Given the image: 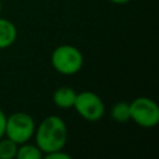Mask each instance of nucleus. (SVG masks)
Returning <instances> with one entry per match:
<instances>
[{"label": "nucleus", "mask_w": 159, "mask_h": 159, "mask_svg": "<svg viewBox=\"0 0 159 159\" xmlns=\"http://www.w3.org/2000/svg\"><path fill=\"white\" fill-rule=\"evenodd\" d=\"M73 107L76 112L88 122H97L104 114V103L102 98L89 91L77 93Z\"/></svg>", "instance_id": "39448f33"}, {"label": "nucleus", "mask_w": 159, "mask_h": 159, "mask_svg": "<svg viewBox=\"0 0 159 159\" xmlns=\"http://www.w3.org/2000/svg\"><path fill=\"white\" fill-rule=\"evenodd\" d=\"M5 124H6V116L0 109V138L5 135Z\"/></svg>", "instance_id": "f8f14e48"}, {"label": "nucleus", "mask_w": 159, "mask_h": 159, "mask_svg": "<svg viewBox=\"0 0 159 159\" xmlns=\"http://www.w3.org/2000/svg\"><path fill=\"white\" fill-rule=\"evenodd\" d=\"M36 145L43 154L63 149L67 142V125L58 116H48L42 119L40 125L35 128Z\"/></svg>", "instance_id": "f257e3e1"}, {"label": "nucleus", "mask_w": 159, "mask_h": 159, "mask_svg": "<svg viewBox=\"0 0 159 159\" xmlns=\"http://www.w3.org/2000/svg\"><path fill=\"white\" fill-rule=\"evenodd\" d=\"M45 158L46 159H70L71 155L62 152V149H60V150H55V152L45 154Z\"/></svg>", "instance_id": "9b49d317"}, {"label": "nucleus", "mask_w": 159, "mask_h": 159, "mask_svg": "<svg viewBox=\"0 0 159 159\" xmlns=\"http://www.w3.org/2000/svg\"><path fill=\"white\" fill-rule=\"evenodd\" d=\"M130 119L140 127L152 128L159 122V107L149 97H137L129 103Z\"/></svg>", "instance_id": "20e7f679"}, {"label": "nucleus", "mask_w": 159, "mask_h": 159, "mask_svg": "<svg viewBox=\"0 0 159 159\" xmlns=\"http://www.w3.org/2000/svg\"><path fill=\"white\" fill-rule=\"evenodd\" d=\"M17 37V30L15 25L6 20L0 17V50L6 48L11 46Z\"/></svg>", "instance_id": "423d86ee"}, {"label": "nucleus", "mask_w": 159, "mask_h": 159, "mask_svg": "<svg viewBox=\"0 0 159 159\" xmlns=\"http://www.w3.org/2000/svg\"><path fill=\"white\" fill-rule=\"evenodd\" d=\"M19 145L20 147H17V153H16L17 159H41L43 157V153L40 150V148L36 144H29L26 142Z\"/></svg>", "instance_id": "6e6552de"}, {"label": "nucleus", "mask_w": 159, "mask_h": 159, "mask_svg": "<svg viewBox=\"0 0 159 159\" xmlns=\"http://www.w3.org/2000/svg\"><path fill=\"white\" fill-rule=\"evenodd\" d=\"M35 122L30 114L24 112H16L12 113L10 117H6L5 135L15 143L22 144L31 139L35 133Z\"/></svg>", "instance_id": "7ed1b4c3"}, {"label": "nucleus", "mask_w": 159, "mask_h": 159, "mask_svg": "<svg viewBox=\"0 0 159 159\" xmlns=\"http://www.w3.org/2000/svg\"><path fill=\"white\" fill-rule=\"evenodd\" d=\"M19 144L10 138H0V159H12L16 158Z\"/></svg>", "instance_id": "9d476101"}, {"label": "nucleus", "mask_w": 159, "mask_h": 159, "mask_svg": "<svg viewBox=\"0 0 159 159\" xmlns=\"http://www.w3.org/2000/svg\"><path fill=\"white\" fill-rule=\"evenodd\" d=\"M1 9H2V5H1V1H0V12H1Z\"/></svg>", "instance_id": "4468645a"}, {"label": "nucleus", "mask_w": 159, "mask_h": 159, "mask_svg": "<svg viewBox=\"0 0 159 159\" xmlns=\"http://www.w3.org/2000/svg\"><path fill=\"white\" fill-rule=\"evenodd\" d=\"M112 118L118 123H125L130 119L129 113V103L127 102H117L111 111Z\"/></svg>", "instance_id": "1a4fd4ad"}, {"label": "nucleus", "mask_w": 159, "mask_h": 159, "mask_svg": "<svg viewBox=\"0 0 159 159\" xmlns=\"http://www.w3.org/2000/svg\"><path fill=\"white\" fill-rule=\"evenodd\" d=\"M51 63L58 73L71 76L82 68L83 56L77 47L72 45H61L53 50Z\"/></svg>", "instance_id": "f03ea898"}, {"label": "nucleus", "mask_w": 159, "mask_h": 159, "mask_svg": "<svg viewBox=\"0 0 159 159\" xmlns=\"http://www.w3.org/2000/svg\"><path fill=\"white\" fill-rule=\"evenodd\" d=\"M111 2H113V4H118V5H122V4H127V2H129L130 0H109Z\"/></svg>", "instance_id": "ddd939ff"}, {"label": "nucleus", "mask_w": 159, "mask_h": 159, "mask_svg": "<svg viewBox=\"0 0 159 159\" xmlns=\"http://www.w3.org/2000/svg\"><path fill=\"white\" fill-rule=\"evenodd\" d=\"M76 91L71 87L63 86L57 88L53 92V102L57 107L60 108H71L75 104V99H76Z\"/></svg>", "instance_id": "0eeeda50"}]
</instances>
